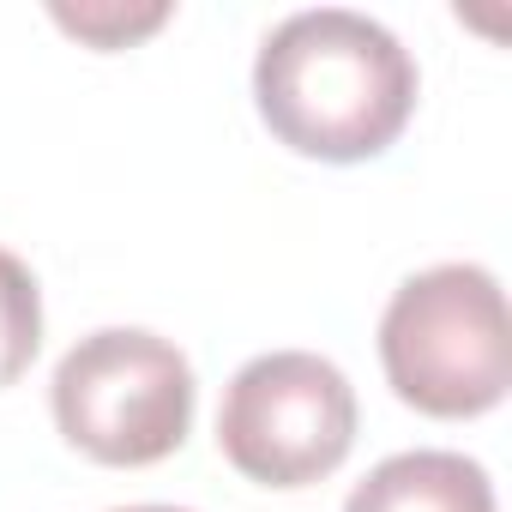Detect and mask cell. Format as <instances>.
Listing matches in <instances>:
<instances>
[{
    "label": "cell",
    "instance_id": "1",
    "mask_svg": "<svg viewBox=\"0 0 512 512\" xmlns=\"http://www.w3.org/2000/svg\"><path fill=\"white\" fill-rule=\"evenodd\" d=\"M253 103L278 145L320 163L380 157L416 115V61L368 13H290L253 61Z\"/></svg>",
    "mask_w": 512,
    "mask_h": 512
},
{
    "label": "cell",
    "instance_id": "2",
    "mask_svg": "<svg viewBox=\"0 0 512 512\" xmlns=\"http://www.w3.org/2000/svg\"><path fill=\"white\" fill-rule=\"evenodd\" d=\"M380 362L392 392L440 422L482 416L512 386L506 296L488 266H428L404 278L380 314Z\"/></svg>",
    "mask_w": 512,
    "mask_h": 512
},
{
    "label": "cell",
    "instance_id": "3",
    "mask_svg": "<svg viewBox=\"0 0 512 512\" xmlns=\"http://www.w3.org/2000/svg\"><path fill=\"white\" fill-rule=\"evenodd\" d=\"M49 404L73 452L139 470L181 452L193 428V362L157 332L103 326L61 356Z\"/></svg>",
    "mask_w": 512,
    "mask_h": 512
},
{
    "label": "cell",
    "instance_id": "4",
    "mask_svg": "<svg viewBox=\"0 0 512 512\" xmlns=\"http://www.w3.org/2000/svg\"><path fill=\"white\" fill-rule=\"evenodd\" d=\"M356 386L314 350H266L235 368L217 404V452L266 488L326 482L356 446Z\"/></svg>",
    "mask_w": 512,
    "mask_h": 512
},
{
    "label": "cell",
    "instance_id": "5",
    "mask_svg": "<svg viewBox=\"0 0 512 512\" xmlns=\"http://www.w3.org/2000/svg\"><path fill=\"white\" fill-rule=\"evenodd\" d=\"M344 512H494V482L464 452L416 446L374 464L350 488Z\"/></svg>",
    "mask_w": 512,
    "mask_h": 512
},
{
    "label": "cell",
    "instance_id": "6",
    "mask_svg": "<svg viewBox=\"0 0 512 512\" xmlns=\"http://www.w3.org/2000/svg\"><path fill=\"white\" fill-rule=\"evenodd\" d=\"M43 350V290L19 253L0 247V392L31 374Z\"/></svg>",
    "mask_w": 512,
    "mask_h": 512
},
{
    "label": "cell",
    "instance_id": "7",
    "mask_svg": "<svg viewBox=\"0 0 512 512\" xmlns=\"http://www.w3.org/2000/svg\"><path fill=\"white\" fill-rule=\"evenodd\" d=\"M169 19V7H55V25L85 37L91 49H127L133 37H151Z\"/></svg>",
    "mask_w": 512,
    "mask_h": 512
},
{
    "label": "cell",
    "instance_id": "8",
    "mask_svg": "<svg viewBox=\"0 0 512 512\" xmlns=\"http://www.w3.org/2000/svg\"><path fill=\"white\" fill-rule=\"evenodd\" d=\"M115 512H187V506H115Z\"/></svg>",
    "mask_w": 512,
    "mask_h": 512
}]
</instances>
